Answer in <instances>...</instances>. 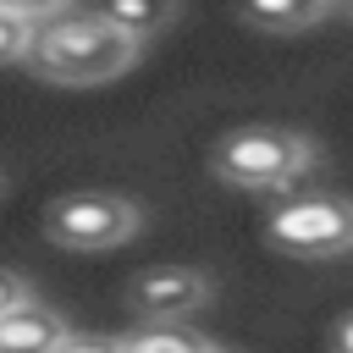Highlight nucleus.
<instances>
[{
    "instance_id": "f257e3e1",
    "label": "nucleus",
    "mask_w": 353,
    "mask_h": 353,
    "mask_svg": "<svg viewBox=\"0 0 353 353\" xmlns=\"http://www.w3.org/2000/svg\"><path fill=\"white\" fill-rule=\"evenodd\" d=\"M138 61V44L127 33H116L99 11H55L44 22H33L22 66L39 72L44 83H66V88H94L121 77Z\"/></svg>"
},
{
    "instance_id": "f03ea898",
    "label": "nucleus",
    "mask_w": 353,
    "mask_h": 353,
    "mask_svg": "<svg viewBox=\"0 0 353 353\" xmlns=\"http://www.w3.org/2000/svg\"><path fill=\"white\" fill-rule=\"evenodd\" d=\"M309 165H314V143L292 127H237L210 149V171L248 193L292 188Z\"/></svg>"
},
{
    "instance_id": "7ed1b4c3",
    "label": "nucleus",
    "mask_w": 353,
    "mask_h": 353,
    "mask_svg": "<svg viewBox=\"0 0 353 353\" xmlns=\"http://www.w3.org/2000/svg\"><path fill=\"white\" fill-rule=\"evenodd\" d=\"M270 248L292 259H336L353 248V199L342 193H298L265 215Z\"/></svg>"
},
{
    "instance_id": "20e7f679",
    "label": "nucleus",
    "mask_w": 353,
    "mask_h": 353,
    "mask_svg": "<svg viewBox=\"0 0 353 353\" xmlns=\"http://www.w3.org/2000/svg\"><path fill=\"white\" fill-rule=\"evenodd\" d=\"M143 226V210L121 193H66L44 210V237L55 248H77V254H99V248H116L127 243L132 232Z\"/></svg>"
},
{
    "instance_id": "39448f33",
    "label": "nucleus",
    "mask_w": 353,
    "mask_h": 353,
    "mask_svg": "<svg viewBox=\"0 0 353 353\" xmlns=\"http://www.w3.org/2000/svg\"><path fill=\"white\" fill-rule=\"evenodd\" d=\"M132 309L143 320H188L193 309H204L210 298V276L193 270V265H154L132 281Z\"/></svg>"
},
{
    "instance_id": "423d86ee",
    "label": "nucleus",
    "mask_w": 353,
    "mask_h": 353,
    "mask_svg": "<svg viewBox=\"0 0 353 353\" xmlns=\"http://www.w3.org/2000/svg\"><path fill=\"white\" fill-rule=\"evenodd\" d=\"M72 336L66 314L50 309V303H17L0 314V353H55L61 342Z\"/></svg>"
},
{
    "instance_id": "0eeeda50",
    "label": "nucleus",
    "mask_w": 353,
    "mask_h": 353,
    "mask_svg": "<svg viewBox=\"0 0 353 353\" xmlns=\"http://www.w3.org/2000/svg\"><path fill=\"white\" fill-rule=\"evenodd\" d=\"M94 11L116 33H127L132 44H143V39H154V33H165L176 22V0H99Z\"/></svg>"
},
{
    "instance_id": "6e6552de",
    "label": "nucleus",
    "mask_w": 353,
    "mask_h": 353,
    "mask_svg": "<svg viewBox=\"0 0 353 353\" xmlns=\"http://www.w3.org/2000/svg\"><path fill=\"white\" fill-rule=\"evenodd\" d=\"M237 11L265 33H303L331 11V0H237Z\"/></svg>"
},
{
    "instance_id": "1a4fd4ad",
    "label": "nucleus",
    "mask_w": 353,
    "mask_h": 353,
    "mask_svg": "<svg viewBox=\"0 0 353 353\" xmlns=\"http://www.w3.org/2000/svg\"><path fill=\"white\" fill-rule=\"evenodd\" d=\"M121 353H204L210 342L199 336V331H188L182 320H143L132 336H121L116 342Z\"/></svg>"
},
{
    "instance_id": "9d476101",
    "label": "nucleus",
    "mask_w": 353,
    "mask_h": 353,
    "mask_svg": "<svg viewBox=\"0 0 353 353\" xmlns=\"http://www.w3.org/2000/svg\"><path fill=\"white\" fill-rule=\"evenodd\" d=\"M28 33H33V22H22V17L0 11V66H6V61H22V50H28Z\"/></svg>"
},
{
    "instance_id": "9b49d317",
    "label": "nucleus",
    "mask_w": 353,
    "mask_h": 353,
    "mask_svg": "<svg viewBox=\"0 0 353 353\" xmlns=\"http://www.w3.org/2000/svg\"><path fill=\"white\" fill-rule=\"evenodd\" d=\"M0 11H11V17H22V22H44V17H55V11H72V0H0Z\"/></svg>"
},
{
    "instance_id": "f8f14e48",
    "label": "nucleus",
    "mask_w": 353,
    "mask_h": 353,
    "mask_svg": "<svg viewBox=\"0 0 353 353\" xmlns=\"http://www.w3.org/2000/svg\"><path fill=\"white\" fill-rule=\"evenodd\" d=\"M17 303H28V281H22L17 270H6V265H0V314H6V309H17Z\"/></svg>"
},
{
    "instance_id": "ddd939ff",
    "label": "nucleus",
    "mask_w": 353,
    "mask_h": 353,
    "mask_svg": "<svg viewBox=\"0 0 353 353\" xmlns=\"http://www.w3.org/2000/svg\"><path fill=\"white\" fill-rule=\"evenodd\" d=\"M55 353H121V347H116L110 336H77V331H72V336H66Z\"/></svg>"
},
{
    "instance_id": "4468645a",
    "label": "nucleus",
    "mask_w": 353,
    "mask_h": 353,
    "mask_svg": "<svg viewBox=\"0 0 353 353\" xmlns=\"http://www.w3.org/2000/svg\"><path fill=\"white\" fill-rule=\"evenodd\" d=\"M331 353H353V314L336 325V336H331Z\"/></svg>"
},
{
    "instance_id": "2eb2a0df",
    "label": "nucleus",
    "mask_w": 353,
    "mask_h": 353,
    "mask_svg": "<svg viewBox=\"0 0 353 353\" xmlns=\"http://www.w3.org/2000/svg\"><path fill=\"white\" fill-rule=\"evenodd\" d=\"M204 353H226V347H204Z\"/></svg>"
},
{
    "instance_id": "dca6fc26",
    "label": "nucleus",
    "mask_w": 353,
    "mask_h": 353,
    "mask_svg": "<svg viewBox=\"0 0 353 353\" xmlns=\"http://www.w3.org/2000/svg\"><path fill=\"white\" fill-rule=\"evenodd\" d=\"M347 11H353V0H347Z\"/></svg>"
}]
</instances>
